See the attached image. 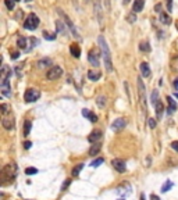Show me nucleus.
I'll list each match as a JSON object with an SVG mask.
<instances>
[{
	"instance_id": "nucleus-1",
	"label": "nucleus",
	"mask_w": 178,
	"mask_h": 200,
	"mask_svg": "<svg viewBox=\"0 0 178 200\" xmlns=\"http://www.w3.org/2000/svg\"><path fill=\"white\" fill-rule=\"evenodd\" d=\"M98 43L100 45V50H102V56H103V60H104L106 69H107L109 72H111L113 71V63H111L110 50H109V46H107V42H106L104 36L99 35V38H98Z\"/></svg>"
},
{
	"instance_id": "nucleus-2",
	"label": "nucleus",
	"mask_w": 178,
	"mask_h": 200,
	"mask_svg": "<svg viewBox=\"0 0 178 200\" xmlns=\"http://www.w3.org/2000/svg\"><path fill=\"white\" fill-rule=\"evenodd\" d=\"M17 172H18V168L14 163H10L3 167V171H2V177H3V184L6 182H11L14 178L17 177Z\"/></svg>"
},
{
	"instance_id": "nucleus-3",
	"label": "nucleus",
	"mask_w": 178,
	"mask_h": 200,
	"mask_svg": "<svg viewBox=\"0 0 178 200\" xmlns=\"http://www.w3.org/2000/svg\"><path fill=\"white\" fill-rule=\"evenodd\" d=\"M39 18H38V15L36 14H29V15L26 17V20H25V22H24V28L25 29H29V31H35L39 26Z\"/></svg>"
},
{
	"instance_id": "nucleus-4",
	"label": "nucleus",
	"mask_w": 178,
	"mask_h": 200,
	"mask_svg": "<svg viewBox=\"0 0 178 200\" xmlns=\"http://www.w3.org/2000/svg\"><path fill=\"white\" fill-rule=\"evenodd\" d=\"M40 97V92L35 88H29L25 90V95H24V100L26 103H32V102H36L38 99Z\"/></svg>"
},
{
	"instance_id": "nucleus-5",
	"label": "nucleus",
	"mask_w": 178,
	"mask_h": 200,
	"mask_svg": "<svg viewBox=\"0 0 178 200\" xmlns=\"http://www.w3.org/2000/svg\"><path fill=\"white\" fill-rule=\"evenodd\" d=\"M61 75H63V68L59 66L50 67L49 71L46 72V78L49 79V81H56V79H59Z\"/></svg>"
},
{
	"instance_id": "nucleus-6",
	"label": "nucleus",
	"mask_w": 178,
	"mask_h": 200,
	"mask_svg": "<svg viewBox=\"0 0 178 200\" xmlns=\"http://www.w3.org/2000/svg\"><path fill=\"white\" fill-rule=\"evenodd\" d=\"M138 92H139V99H141V106L146 113V102H145V85L142 82V78H138Z\"/></svg>"
},
{
	"instance_id": "nucleus-7",
	"label": "nucleus",
	"mask_w": 178,
	"mask_h": 200,
	"mask_svg": "<svg viewBox=\"0 0 178 200\" xmlns=\"http://www.w3.org/2000/svg\"><path fill=\"white\" fill-rule=\"evenodd\" d=\"M57 11H59L60 15H61L64 20H66V25H68V28L71 29V32H73V36H74V38H79V35L77 33V31H75V26H74V24L71 22V20L68 18V15H66V14L63 13V10H60V8H57Z\"/></svg>"
},
{
	"instance_id": "nucleus-8",
	"label": "nucleus",
	"mask_w": 178,
	"mask_h": 200,
	"mask_svg": "<svg viewBox=\"0 0 178 200\" xmlns=\"http://www.w3.org/2000/svg\"><path fill=\"white\" fill-rule=\"evenodd\" d=\"M111 165L114 167V170L118 171V172H125L127 171L125 161H122L121 158H114V160H111Z\"/></svg>"
},
{
	"instance_id": "nucleus-9",
	"label": "nucleus",
	"mask_w": 178,
	"mask_h": 200,
	"mask_svg": "<svg viewBox=\"0 0 178 200\" xmlns=\"http://www.w3.org/2000/svg\"><path fill=\"white\" fill-rule=\"evenodd\" d=\"M125 125H127V121L124 120V118H117V120L111 124V131L120 132V131H122V129L125 128Z\"/></svg>"
},
{
	"instance_id": "nucleus-10",
	"label": "nucleus",
	"mask_w": 178,
	"mask_h": 200,
	"mask_svg": "<svg viewBox=\"0 0 178 200\" xmlns=\"http://www.w3.org/2000/svg\"><path fill=\"white\" fill-rule=\"evenodd\" d=\"M103 136V132L100 129H93L88 136V142L89 143H96V142H99Z\"/></svg>"
},
{
	"instance_id": "nucleus-11",
	"label": "nucleus",
	"mask_w": 178,
	"mask_h": 200,
	"mask_svg": "<svg viewBox=\"0 0 178 200\" xmlns=\"http://www.w3.org/2000/svg\"><path fill=\"white\" fill-rule=\"evenodd\" d=\"M2 93L7 97H11V90H10V83H9V76L6 78H2Z\"/></svg>"
},
{
	"instance_id": "nucleus-12",
	"label": "nucleus",
	"mask_w": 178,
	"mask_h": 200,
	"mask_svg": "<svg viewBox=\"0 0 178 200\" xmlns=\"http://www.w3.org/2000/svg\"><path fill=\"white\" fill-rule=\"evenodd\" d=\"M88 61L92 64L93 67H99V56H98V53L95 50H91L88 53Z\"/></svg>"
},
{
	"instance_id": "nucleus-13",
	"label": "nucleus",
	"mask_w": 178,
	"mask_h": 200,
	"mask_svg": "<svg viewBox=\"0 0 178 200\" xmlns=\"http://www.w3.org/2000/svg\"><path fill=\"white\" fill-rule=\"evenodd\" d=\"M95 11L98 15V22L99 25H103V15H102V8H100V0H95Z\"/></svg>"
},
{
	"instance_id": "nucleus-14",
	"label": "nucleus",
	"mask_w": 178,
	"mask_h": 200,
	"mask_svg": "<svg viewBox=\"0 0 178 200\" xmlns=\"http://www.w3.org/2000/svg\"><path fill=\"white\" fill-rule=\"evenodd\" d=\"M167 103H168L167 113H168V114H173V113L177 110V103H175V100L171 97V96H168V97H167Z\"/></svg>"
},
{
	"instance_id": "nucleus-15",
	"label": "nucleus",
	"mask_w": 178,
	"mask_h": 200,
	"mask_svg": "<svg viewBox=\"0 0 178 200\" xmlns=\"http://www.w3.org/2000/svg\"><path fill=\"white\" fill-rule=\"evenodd\" d=\"M143 6H145V0H134L132 11H134V13H139V11H142Z\"/></svg>"
},
{
	"instance_id": "nucleus-16",
	"label": "nucleus",
	"mask_w": 178,
	"mask_h": 200,
	"mask_svg": "<svg viewBox=\"0 0 178 200\" xmlns=\"http://www.w3.org/2000/svg\"><path fill=\"white\" fill-rule=\"evenodd\" d=\"M2 124H3V127L7 129V131H11V129L14 128V118H3V121H2Z\"/></svg>"
},
{
	"instance_id": "nucleus-17",
	"label": "nucleus",
	"mask_w": 178,
	"mask_h": 200,
	"mask_svg": "<svg viewBox=\"0 0 178 200\" xmlns=\"http://www.w3.org/2000/svg\"><path fill=\"white\" fill-rule=\"evenodd\" d=\"M88 78L91 79V81H99V79L102 78V72L91 69V71H88Z\"/></svg>"
},
{
	"instance_id": "nucleus-18",
	"label": "nucleus",
	"mask_w": 178,
	"mask_h": 200,
	"mask_svg": "<svg viewBox=\"0 0 178 200\" xmlns=\"http://www.w3.org/2000/svg\"><path fill=\"white\" fill-rule=\"evenodd\" d=\"M70 52H71V54H73L75 59H79V56H81V47H79L77 43H74V45L70 46Z\"/></svg>"
},
{
	"instance_id": "nucleus-19",
	"label": "nucleus",
	"mask_w": 178,
	"mask_h": 200,
	"mask_svg": "<svg viewBox=\"0 0 178 200\" xmlns=\"http://www.w3.org/2000/svg\"><path fill=\"white\" fill-rule=\"evenodd\" d=\"M38 68H46V67H53V63L50 59H42L38 61Z\"/></svg>"
},
{
	"instance_id": "nucleus-20",
	"label": "nucleus",
	"mask_w": 178,
	"mask_h": 200,
	"mask_svg": "<svg viewBox=\"0 0 178 200\" xmlns=\"http://www.w3.org/2000/svg\"><path fill=\"white\" fill-rule=\"evenodd\" d=\"M155 111H156V115H157V118H160L163 115V111H164V106H163V103L160 102V100H157L155 104Z\"/></svg>"
},
{
	"instance_id": "nucleus-21",
	"label": "nucleus",
	"mask_w": 178,
	"mask_h": 200,
	"mask_svg": "<svg viewBox=\"0 0 178 200\" xmlns=\"http://www.w3.org/2000/svg\"><path fill=\"white\" fill-rule=\"evenodd\" d=\"M141 74H142V76H145V78L150 76V68H149L148 63H142L141 64Z\"/></svg>"
},
{
	"instance_id": "nucleus-22",
	"label": "nucleus",
	"mask_w": 178,
	"mask_h": 200,
	"mask_svg": "<svg viewBox=\"0 0 178 200\" xmlns=\"http://www.w3.org/2000/svg\"><path fill=\"white\" fill-rule=\"evenodd\" d=\"M100 149H102V144H100L99 142L93 143V144H92V147L89 149V156H96V154L100 151Z\"/></svg>"
},
{
	"instance_id": "nucleus-23",
	"label": "nucleus",
	"mask_w": 178,
	"mask_h": 200,
	"mask_svg": "<svg viewBox=\"0 0 178 200\" xmlns=\"http://www.w3.org/2000/svg\"><path fill=\"white\" fill-rule=\"evenodd\" d=\"M82 115L85 118H88V120H91V122H96V121H98V117H96L93 113L89 111V110H86V108H84V110H82Z\"/></svg>"
},
{
	"instance_id": "nucleus-24",
	"label": "nucleus",
	"mask_w": 178,
	"mask_h": 200,
	"mask_svg": "<svg viewBox=\"0 0 178 200\" xmlns=\"http://www.w3.org/2000/svg\"><path fill=\"white\" fill-rule=\"evenodd\" d=\"M160 21H162L164 25H170V24H171V17L168 15L167 13H160Z\"/></svg>"
},
{
	"instance_id": "nucleus-25",
	"label": "nucleus",
	"mask_w": 178,
	"mask_h": 200,
	"mask_svg": "<svg viewBox=\"0 0 178 200\" xmlns=\"http://www.w3.org/2000/svg\"><path fill=\"white\" fill-rule=\"evenodd\" d=\"M106 103H107V97H106V96H99L98 100H96V104H98V107H100V108H104Z\"/></svg>"
},
{
	"instance_id": "nucleus-26",
	"label": "nucleus",
	"mask_w": 178,
	"mask_h": 200,
	"mask_svg": "<svg viewBox=\"0 0 178 200\" xmlns=\"http://www.w3.org/2000/svg\"><path fill=\"white\" fill-rule=\"evenodd\" d=\"M64 24L66 22H61L60 20L56 21V29L59 33H66V26H64Z\"/></svg>"
},
{
	"instance_id": "nucleus-27",
	"label": "nucleus",
	"mask_w": 178,
	"mask_h": 200,
	"mask_svg": "<svg viewBox=\"0 0 178 200\" xmlns=\"http://www.w3.org/2000/svg\"><path fill=\"white\" fill-rule=\"evenodd\" d=\"M17 45H18V47L22 50L26 49V38H24V36H20L18 38V40H17Z\"/></svg>"
},
{
	"instance_id": "nucleus-28",
	"label": "nucleus",
	"mask_w": 178,
	"mask_h": 200,
	"mask_svg": "<svg viewBox=\"0 0 178 200\" xmlns=\"http://www.w3.org/2000/svg\"><path fill=\"white\" fill-rule=\"evenodd\" d=\"M0 110H2V114L6 115L11 111V107L9 104H6V103H3V104H0Z\"/></svg>"
},
{
	"instance_id": "nucleus-29",
	"label": "nucleus",
	"mask_w": 178,
	"mask_h": 200,
	"mask_svg": "<svg viewBox=\"0 0 178 200\" xmlns=\"http://www.w3.org/2000/svg\"><path fill=\"white\" fill-rule=\"evenodd\" d=\"M173 186H174V184H173L171 181H166L164 185L162 186V192H167V190H170Z\"/></svg>"
},
{
	"instance_id": "nucleus-30",
	"label": "nucleus",
	"mask_w": 178,
	"mask_h": 200,
	"mask_svg": "<svg viewBox=\"0 0 178 200\" xmlns=\"http://www.w3.org/2000/svg\"><path fill=\"white\" fill-rule=\"evenodd\" d=\"M43 38L47 39V40H54V39H56V33H52V32L45 31V32H43Z\"/></svg>"
},
{
	"instance_id": "nucleus-31",
	"label": "nucleus",
	"mask_w": 178,
	"mask_h": 200,
	"mask_svg": "<svg viewBox=\"0 0 178 200\" xmlns=\"http://www.w3.org/2000/svg\"><path fill=\"white\" fill-rule=\"evenodd\" d=\"M31 121H25V124H24V135L25 136H28L29 135V132H31Z\"/></svg>"
},
{
	"instance_id": "nucleus-32",
	"label": "nucleus",
	"mask_w": 178,
	"mask_h": 200,
	"mask_svg": "<svg viewBox=\"0 0 178 200\" xmlns=\"http://www.w3.org/2000/svg\"><path fill=\"white\" fill-rule=\"evenodd\" d=\"M139 49L142 50V52H150V46H149L148 42H141V45H139Z\"/></svg>"
},
{
	"instance_id": "nucleus-33",
	"label": "nucleus",
	"mask_w": 178,
	"mask_h": 200,
	"mask_svg": "<svg viewBox=\"0 0 178 200\" xmlns=\"http://www.w3.org/2000/svg\"><path fill=\"white\" fill-rule=\"evenodd\" d=\"M82 168H84V164H78V165H75V168L73 170V177H78L79 172L82 171Z\"/></svg>"
},
{
	"instance_id": "nucleus-34",
	"label": "nucleus",
	"mask_w": 178,
	"mask_h": 200,
	"mask_svg": "<svg viewBox=\"0 0 178 200\" xmlns=\"http://www.w3.org/2000/svg\"><path fill=\"white\" fill-rule=\"evenodd\" d=\"M4 4L9 10H13L14 8V4H15V0H4Z\"/></svg>"
},
{
	"instance_id": "nucleus-35",
	"label": "nucleus",
	"mask_w": 178,
	"mask_h": 200,
	"mask_svg": "<svg viewBox=\"0 0 178 200\" xmlns=\"http://www.w3.org/2000/svg\"><path fill=\"white\" fill-rule=\"evenodd\" d=\"M103 158H96L95 161H92V163H91V167H98V165H100V164H103Z\"/></svg>"
},
{
	"instance_id": "nucleus-36",
	"label": "nucleus",
	"mask_w": 178,
	"mask_h": 200,
	"mask_svg": "<svg viewBox=\"0 0 178 200\" xmlns=\"http://www.w3.org/2000/svg\"><path fill=\"white\" fill-rule=\"evenodd\" d=\"M127 21H128L129 24H132V22H135V21H136V17H135V13H134V11H132V13L127 17Z\"/></svg>"
},
{
	"instance_id": "nucleus-37",
	"label": "nucleus",
	"mask_w": 178,
	"mask_h": 200,
	"mask_svg": "<svg viewBox=\"0 0 178 200\" xmlns=\"http://www.w3.org/2000/svg\"><path fill=\"white\" fill-rule=\"evenodd\" d=\"M36 172H38V170H36V168H32V167H31V168H26V170H25V174H26V175H35Z\"/></svg>"
},
{
	"instance_id": "nucleus-38",
	"label": "nucleus",
	"mask_w": 178,
	"mask_h": 200,
	"mask_svg": "<svg viewBox=\"0 0 178 200\" xmlns=\"http://www.w3.org/2000/svg\"><path fill=\"white\" fill-rule=\"evenodd\" d=\"M157 97H159V92H157V90H153V92H152V102H153V104H156Z\"/></svg>"
},
{
	"instance_id": "nucleus-39",
	"label": "nucleus",
	"mask_w": 178,
	"mask_h": 200,
	"mask_svg": "<svg viewBox=\"0 0 178 200\" xmlns=\"http://www.w3.org/2000/svg\"><path fill=\"white\" fill-rule=\"evenodd\" d=\"M149 127H150V128H156V120L155 118H149Z\"/></svg>"
},
{
	"instance_id": "nucleus-40",
	"label": "nucleus",
	"mask_w": 178,
	"mask_h": 200,
	"mask_svg": "<svg viewBox=\"0 0 178 200\" xmlns=\"http://www.w3.org/2000/svg\"><path fill=\"white\" fill-rule=\"evenodd\" d=\"M10 54H11V59H13V60H17V59H18V57H20V52H11L10 53Z\"/></svg>"
},
{
	"instance_id": "nucleus-41",
	"label": "nucleus",
	"mask_w": 178,
	"mask_h": 200,
	"mask_svg": "<svg viewBox=\"0 0 178 200\" xmlns=\"http://www.w3.org/2000/svg\"><path fill=\"white\" fill-rule=\"evenodd\" d=\"M70 184H71V181L70 179H67V181H64V184H63V186H61V190H66L67 188L70 186Z\"/></svg>"
},
{
	"instance_id": "nucleus-42",
	"label": "nucleus",
	"mask_w": 178,
	"mask_h": 200,
	"mask_svg": "<svg viewBox=\"0 0 178 200\" xmlns=\"http://www.w3.org/2000/svg\"><path fill=\"white\" fill-rule=\"evenodd\" d=\"M171 147L178 153V141H174V142H173V143H171Z\"/></svg>"
},
{
	"instance_id": "nucleus-43",
	"label": "nucleus",
	"mask_w": 178,
	"mask_h": 200,
	"mask_svg": "<svg viewBox=\"0 0 178 200\" xmlns=\"http://www.w3.org/2000/svg\"><path fill=\"white\" fill-rule=\"evenodd\" d=\"M171 8H173V0H167V10L171 11Z\"/></svg>"
},
{
	"instance_id": "nucleus-44",
	"label": "nucleus",
	"mask_w": 178,
	"mask_h": 200,
	"mask_svg": "<svg viewBox=\"0 0 178 200\" xmlns=\"http://www.w3.org/2000/svg\"><path fill=\"white\" fill-rule=\"evenodd\" d=\"M31 144H32V143H31L29 141H26L25 143H24V147H25V149H29V147H31Z\"/></svg>"
},
{
	"instance_id": "nucleus-45",
	"label": "nucleus",
	"mask_w": 178,
	"mask_h": 200,
	"mask_svg": "<svg viewBox=\"0 0 178 200\" xmlns=\"http://www.w3.org/2000/svg\"><path fill=\"white\" fill-rule=\"evenodd\" d=\"M150 200H160V197L156 196V195H152V196H150Z\"/></svg>"
},
{
	"instance_id": "nucleus-46",
	"label": "nucleus",
	"mask_w": 178,
	"mask_h": 200,
	"mask_svg": "<svg viewBox=\"0 0 178 200\" xmlns=\"http://www.w3.org/2000/svg\"><path fill=\"white\" fill-rule=\"evenodd\" d=\"M160 8H162V6H160V4H157V6L155 7V10H157V13H162V11H160Z\"/></svg>"
},
{
	"instance_id": "nucleus-47",
	"label": "nucleus",
	"mask_w": 178,
	"mask_h": 200,
	"mask_svg": "<svg viewBox=\"0 0 178 200\" xmlns=\"http://www.w3.org/2000/svg\"><path fill=\"white\" fill-rule=\"evenodd\" d=\"M174 89H177V90H178V78L174 81Z\"/></svg>"
},
{
	"instance_id": "nucleus-48",
	"label": "nucleus",
	"mask_w": 178,
	"mask_h": 200,
	"mask_svg": "<svg viewBox=\"0 0 178 200\" xmlns=\"http://www.w3.org/2000/svg\"><path fill=\"white\" fill-rule=\"evenodd\" d=\"M141 200H145V195H143V193L141 195Z\"/></svg>"
},
{
	"instance_id": "nucleus-49",
	"label": "nucleus",
	"mask_w": 178,
	"mask_h": 200,
	"mask_svg": "<svg viewBox=\"0 0 178 200\" xmlns=\"http://www.w3.org/2000/svg\"><path fill=\"white\" fill-rule=\"evenodd\" d=\"M175 28H177V31H178V21L175 22Z\"/></svg>"
},
{
	"instance_id": "nucleus-50",
	"label": "nucleus",
	"mask_w": 178,
	"mask_h": 200,
	"mask_svg": "<svg viewBox=\"0 0 178 200\" xmlns=\"http://www.w3.org/2000/svg\"><path fill=\"white\" fill-rule=\"evenodd\" d=\"M175 97H177V99H178V92H177V93H175Z\"/></svg>"
},
{
	"instance_id": "nucleus-51",
	"label": "nucleus",
	"mask_w": 178,
	"mask_h": 200,
	"mask_svg": "<svg viewBox=\"0 0 178 200\" xmlns=\"http://www.w3.org/2000/svg\"><path fill=\"white\" fill-rule=\"evenodd\" d=\"M120 200H124V199H120Z\"/></svg>"
}]
</instances>
